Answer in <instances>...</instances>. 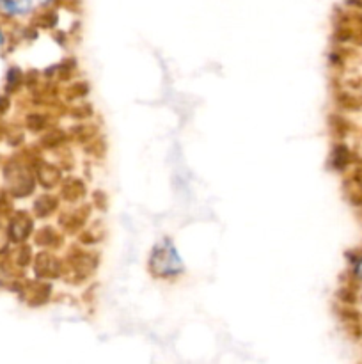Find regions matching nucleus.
Segmentation results:
<instances>
[{
  "label": "nucleus",
  "mask_w": 362,
  "mask_h": 364,
  "mask_svg": "<svg viewBox=\"0 0 362 364\" xmlns=\"http://www.w3.org/2000/svg\"><path fill=\"white\" fill-rule=\"evenodd\" d=\"M148 270L158 281H174L183 276L185 263L170 238L163 237L153 245L148 258Z\"/></svg>",
  "instance_id": "f257e3e1"
},
{
  "label": "nucleus",
  "mask_w": 362,
  "mask_h": 364,
  "mask_svg": "<svg viewBox=\"0 0 362 364\" xmlns=\"http://www.w3.org/2000/svg\"><path fill=\"white\" fill-rule=\"evenodd\" d=\"M2 176L4 181H6V191L9 192L13 199L31 198V196H34L35 188H38L34 169L23 159L21 153L6 160L2 167Z\"/></svg>",
  "instance_id": "f03ea898"
},
{
  "label": "nucleus",
  "mask_w": 362,
  "mask_h": 364,
  "mask_svg": "<svg viewBox=\"0 0 362 364\" xmlns=\"http://www.w3.org/2000/svg\"><path fill=\"white\" fill-rule=\"evenodd\" d=\"M62 262V279H67L73 284H82L85 281H91L98 272L99 255L92 251V247H85V245L78 244L70 247Z\"/></svg>",
  "instance_id": "7ed1b4c3"
},
{
  "label": "nucleus",
  "mask_w": 362,
  "mask_h": 364,
  "mask_svg": "<svg viewBox=\"0 0 362 364\" xmlns=\"http://www.w3.org/2000/svg\"><path fill=\"white\" fill-rule=\"evenodd\" d=\"M91 203H78V205H67V208H60L57 213V226L62 230L64 235H78L92 217Z\"/></svg>",
  "instance_id": "20e7f679"
},
{
  "label": "nucleus",
  "mask_w": 362,
  "mask_h": 364,
  "mask_svg": "<svg viewBox=\"0 0 362 364\" xmlns=\"http://www.w3.org/2000/svg\"><path fill=\"white\" fill-rule=\"evenodd\" d=\"M6 231L11 244H27L35 231V217L27 210H14L6 219Z\"/></svg>",
  "instance_id": "39448f33"
},
{
  "label": "nucleus",
  "mask_w": 362,
  "mask_h": 364,
  "mask_svg": "<svg viewBox=\"0 0 362 364\" xmlns=\"http://www.w3.org/2000/svg\"><path fill=\"white\" fill-rule=\"evenodd\" d=\"M16 294L31 308H41V306L48 304L52 301V281H43L38 279V277H34V279H23L18 284Z\"/></svg>",
  "instance_id": "423d86ee"
},
{
  "label": "nucleus",
  "mask_w": 362,
  "mask_h": 364,
  "mask_svg": "<svg viewBox=\"0 0 362 364\" xmlns=\"http://www.w3.org/2000/svg\"><path fill=\"white\" fill-rule=\"evenodd\" d=\"M32 272L34 277L43 281H57L62 279L64 272V262L60 256H57L55 251H43L34 255V262H32Z\"/></svg>",
  "instance_id": "0eeeda50"
},
{
  "label": "nucleus",
  "mask_w": 362,
  "mask_h": 364,
  "mask_svg": "<svg viewBox=\"0 0 362 364\" xmlns=\"http://www.w3.org/2000/svg\"><path fill=\"white\" fill-rule=\"evenodd\" d=\"M32 242H34L35 247L43 249V251H59L64 247V242H66V235L62 233L59 226H53V224H45L39 230L34 231L32 235Z\"/></svg>",
  "instance_id": "6e6552de"
},
{
  "label": "nucleus",
  "mask_w": 362,
  "mask_h": 364,
  "mask_svg": "<svg viewBox=\"0 0 362 364\" xmlns=\"http://www.w3.org/2000/svg\"><path fill=\"white\" fill-rule=\"evenodd\" d=\"M34 174H35V180H38V185L45 188V191L59 188L60 181L64 180L62 167H60L59 164L50 162V160H46L45 156H43V159L34 166Z\"/></svg>",
  "instance_id": "1a4fd4ad"
},
{
  "label": "nucleus",
  "mask_w": 362,
  "mask_h": 364,
  "mask_svg": "<svg viewBox=\"0 0 362 364\" xmlns=\"http://www.w3.org/2000/svg\"><path fill=\"white\" fill-rule=\"evenodd\" d=\"M60 208H62V201L59 194H53L52 191H45L43 194L35 196L32 201V215L39 220L52 219L60 212Z\"/></svg>",
  "instance_id": "9d476101"
},
{
  "label": "nucleus",
  "mask_w": 362,
  "mask_h": 364,
  "mask_svg": "<svg viewBox=\"0 0 362 364\" xmlns=\"http://www.w3.org/2000/svg\"><path fill=\"white\" fill-rule=\"evenodd\" d=\"M89 191L87 185L82 178L78 176H67L60 181L59 185V198L62 203L67 205H78V203H84L87 198Z\"/></svg>",
  "instance_id": "9b49d317"
},
{
  "label": "nucleus",
  "mask_w": 362,
  "mask_h": 364,
  "mask_svg": "<svg viewBox=\"0 0 362 364\" xmlns=\"http://www.w3.org/2000/svg\"><path fill=\"white\" fill-rule=\"evenodd\" d=\"M71 142L70 132L64 130V128L52 127L50 130H46L45 134L39 135L38 148L41 151H62L67 144Z\"/></svg>",
  "instance_id": "f8f14e48"
},
{
  "label": "nucleus",
  "mask_w": 362,
  "mask_h": 364,
  "mask_svg": "<svg viewBox=\"0 0 362 364\" xmlns=\"http://www.w3.org/2000/svg\"><path fill=\"white\" fill-rule=\"evenodd\" d=\"M34 249L32 245L28 244H20V245H13L7 255V259H9L11 267H13L16 272L23 274L28 267H32V262H34Z\"/></svg>",
  "instance_id": "ddd939ff"
},
{
  "label": "nucleus",
  "mask_w": 362,
  "mask_h": 364,
  "mask_svg": "<svg viewBox=\"0 0 362 364\" xmlns=\"http://www.w3.org/2000/svg\"><path fill=\"white\" fill-rule=\"evenodd\" d=\"M23 124L25 128L34 135L45 134L46 130H50V128L53 127L52 117H50V114L45 112V110H31V112H27Z\"/></svg>",
  "instance_id": "4468645a"
},
{
  "label": "nucleus",
  "mask_w": 362,
  "mask_h": 364,
  "mask_svg": "<svg viewBox=\"0 0 362 364\" xmlns=\"http://www.w3.org/2000/svg\"><path fill=\"white\" fill-rule=\"evenodd\" d=\"M77 237L80 245H85V247H96V245L102 244L103 238H105V228H103V224L99 223V220L98 223H89Z\"/></svg>",
  "instance_id": "2eb2a0df"
},
{
  "label": "nucleus",
  "mask_w": 362,
  "mask_h": 364,
  "mask_svg": "<svg viewBox=\"0 0 362 364\" xmlns=\"http://www.w3.org/2000/svg\"><path fill=\"white\" fill-rule=\"evenodd\" d=\"M91 92V85L87 84V80H70L67 82L66 89H64L62 92V98L64 102L67 103H78V102H84L85 96Z\"/></svg>",
  "instance_id": "dca6fc26"
},
{
  "label": "nucleus",
  "mask_w": 362,
  "mask_h": 364,
  "mask_svg": "<svg viewBox=\"0 0 362 364\" xmlns=\"http://www.w3.org/2000/svg\"><path fill=\"white\" fill-rule=\"evenodd\" d=\"M351 159H353L351 149L346 144H343V142H339V144L334 146L332 153H330V167L334 171H344L350 166Z\"/></svg>",
  "instance_id": "f3484780"
},
{
  "label": "nucleus",
  "mask_w": 362,
  "mask_h": 364,
  "mask_svg": "<svg viewBox=\"0 0 362 364\" xmlns=\"http://www.w3.org/2000/svg\"><path fill=\"white\" fill-rule=\"evenodd\" d=\"M25 87V73L18 66H11L6 73V95H16Z\"/></svg>",
  "instance_id": "a211bd4d"
},
{
  "label": "nucleus",
  "mask_w": 362,
  "mask_h": 364,
  "mask_svg": "<svg viewBox=\"0 0 362 364\" xmlns=\"http://www.w3.org/2000/svg\"><path fill=\"white\" fill-rule=\"evenodd\" d=\"M348 277H350L351 284L362 287V251L348 255Z\"/></svg>",
  "instance_id": "6ab92c4d"
},
{
  "label": "nucleus",
  "mask_w": 362,
  "mask_h": 364,
  "mask_svg": "<svg viewBox=\"0 0 362 364\" xmlns=\"http://www.w3.org/2000/svg\"><path fill=\"white\" fill-rule=\"evenodd\" d=\"M67 114H70L75 121H89L92 116H94V110H92L91 103L78 102V103H73V105L67 109Z\"/></svg>",
  "instance_id": "aec40b11"
},
{
  "label": "nucleus",
  "mask_w": 362,
  "mask_h": 364,
  "mask_svg": "<svg viewBox=\"0 0 362 364\" xmlns=\"http://www.w3.org/2000/svg\"><path fill=\"white\" fill-rule=\"evenodd\" d=\"M92 208L99 210V212H105L106 206H109V196L103 191H94L92 192Z\"/></svg>",
  "instance_id": "412c9836"
},
{
  "label": "nucleus",
  "mask_w": 362,
  "mask_h": 364,
  "mask_svg": "<svg viewBox=\"0 0 362 364\" xmlns=\"http://www.w3.org/2000/svg\"><path fill=\"white\" fill-rule=\"evenodd\" d=\"M11 247H13V244H11L9 237H7L6 226H4V224H0V258H4V256L9 255Z\"/></svg>",
  "instance_id": "4be33fe9"
},
{
  "label": "nucleus",
  "mask_w": 362,
  "mask_h": 364,
  "mask_svg": "<svg viewBox=\"0 0 362 364\" xmlns=\"http://www.w3.org/2000/svg\"><path fill=\"white\" fill-rule=\"evenodd\" d=\"M27 2L31 4L35 11V9H46V7L53 6V2H55V0H27Z\"/></svg>",
  "instance_id": "5701e85b"
},
{
  "label": "nucleus",
  "mask_w": 362,
  "mask_h": 364,
  "mask_svg": "<svg viewBox=\"0 0 362 364\" xmlns=\"http://www.w3.org/2000/svg\"><path fill=\"white\" fill-rule=\"evenodd\" d=\"M9 95H0V114H6L9 109Z\"/></svg>",
  "instance_id": "b1692460"
},
{
  "label": "nucleus",
  "mask_w": 362,
  "mask_h": 364,
  "mask_svg": "<svg viewBox=\"0 0 362 364\" xmlns=\"http://www.w3.org/2000/svg\"><path fill=\"white\" fill-rule=\"evenodd\" d=\"M6 43H7V36H6V32H4V28L0 27V48H2Z\"/></svg>",
  "instance_id": "393cba45"
}]
</instances>
